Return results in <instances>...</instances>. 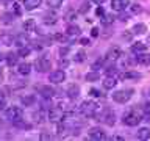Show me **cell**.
<instances>
[{"label":"cell","mask_w":150,"mask_h":141,"mask_svg":"<svg viewBox=\"0 0 150 141\" xmlns=\"http://www.w3.org/2000/svg\"><path fill=\"white\" fill-rule=\"evenodd\" d=\"M47 5L52 8V9H55V8H59L61 5H63V0H45Z\"/></svg>","instance_id":"obj_37"},{"label":"cell","mask_w":150,"mask_h":141,"mask_svg":"<svg viewBox=\"0 0 150 141\" xmlns=\"http://www.w3.org/2000/svg\"><path fill=\"white\" fill-rule=\"evenodd\" d=\"M136 138L141 140V141H145V140H150V129L149 127H141L136 133Z\"/></svg>","instance_id":"obj_20"},{"label":"cell","mask_w":150,"mask_h":141,"mask_svg":"<svg viewBox=\"0 0 150 141\" xmlns=\"http://www.w3.org/2000/svg\"><path fill=\"white\" fill-rule=\"evenodd\" d=\"M89 96H91V97H100L102 93L98 91L97 88H91V89H89Z\"/></svg>","instance_id":"obj_41"},{"label":"cell","mask_w":150,"mask_h":141,"mask_svg":"<svg viewBox=\"0 0 150 141\" xmlns=\"http://www.w3.org/2000/svg\"><path fill=\"white\" fill-rule=\"evenodd\" d=\"M98 110H100V105L94 100H84V102H81V105H80V113L86 118L96 116L98 113Z\"/></svg>","instance_id":"obj_2"},{"label":"cell","mask_w":150,"mask_h":141,"mask_svg":"<svg viewBox=\"0 0 150 141\" xmlns=\"http://www.w3.org/2000/svg\"><path fill=\"white\" fill-rule=\"evenodd\" d=\"M5 107H6V102H5L3 97H0V110H3Z\"/></svg>","instance_id":"obj_49"},{"label":"cell","mask_w":150,"mask_h":141,"mask_svg":"<svg viewBox=\"0 0 150 141\" xmlns=\"http://www.w3.org/2000/svg\"><path fill=\"white\" fill-rule=\"evenodd\" d=\"M122 58H124V56H122ZM136 63V58L134 60H131V58H124L122 60V66H124V68H130V66H133Z\"/></svg>","instance_id":"obj_39"},{"label":"cell","mask_w":150,"mask_h":141,"mask_svg":"<svg viewBox=\"0 0 150 141\" xmlns=\"http://www.w3.org/2000/svg\"><path fill=\"white\" fill-rule=\"evenodd\" d=\"M141 11H142V8H141L139 3H133V5L130 6V13H131V14H139Z\"/></svg>","instance_id":"obj_38"},{"label":"cell","mask_w":150,"mask_h":141,"mask_svg":"<svg viewBox=\"0 0 150 141\" xmlns=\"http://www.w3.org/2000/svg\"><path fill=\"white\" fill-rule=\"evenodd\" d=\"M131 31H133L134 35H144V33L147 31V25H145V24H136V25L131 28Z\"/></svg>","instance_id":"obj_27"},{"label":"cell","mask_w":150,"mask_h":141,"mask_svg":"<svg viewBox=\"0 0 150 141\" xmlns=\"http://www.w3.org/2000/svg\"><path fill=\"white\" fill-rule=\"evenodd\" d=\"M23 105H31V103H35V96H27L22 99Z\"/></svg>","instance_id":"obj_40"},{"label":"cell","mask_w":150,"mask_h":141,"mask_svg":"<svg viewBox=\"0 0 150 141\" xmlns=\"http://www.w3.org/2000/svg\"><path fill=\"white\" fill-rule=\"evenodd\" d=\"M84 80H86V82H98V80H100V74H98L97 70H91V72H88L84 75Z\"/></svg>","instance_id":"obj_26"},{"label":"cell","mask_w":150,"mask_h":141,"mask_svg":"<svg viewBox=\"0 0 150 141\" xmlns=\"http://www.w3.org/2000/svg\"><path fill=\"white\" fill-rule=\"evenodd\" d=\"M0 77H2V69H0Z\"/></svg>","instance_id":"obj_56"},{"label":"cell","mask_w":150,"mask_h":141,"mask_svg":"<svg viewBox=\"0 0 150 141\" xmlns=\"http://www.w3.org/2000/svg\"><path fill=\"white\" fill-rule=\"evenodd\" d=\"M92 3H96V5H102L103 2H106V0H91Z\"/></svg>","instance_id":"obj_52"},{"label":"cell","mask_w":150,"mask_h":141,"mask_svg":"<svg viewBox=\"0 0 150 141\" xmlns=\"http://www.w3.org/2000/svg\"><path fill=\"white\" fill-rule=\"evenodd\" d=\"M67 64H69V61H67V60H61V61H59V66H63V68H66Z\"/></svg>","instance_id":"obj_51"},{"label":"cell","mask_w":150,"mask_h":141,"mask_svg":"<svg viewBox=\"0 0 150 141\" xmlns=\"http://www.w3.org/2000/svg\"><path fill=\"white\" fill-rule=\"evenodd\" d=\"M64 19H66L67 22H72V21H75V19H77V13L72 11V9H69V11H66Z\"/></svg>","instance_id":"obj_35"},{"label":"cell","mask_w":150,"mask_h":141,"mask_svg":"<svg viewBox=\"0 0 150 141\" xmlns=\"http://www.w3.org/2000/svg\"><path fill=\"white\" fill-rule=\"evenodd\" d=\"M17 72L21 74V75H28L31 72V64H28V63H21L17 66Z\"/></svg>","instance_id":"obj_23"},{"label":"cell","mask_w":150,"mask_h":141,"mask_svg":"<svg viewBox=\"0 0 150 141\" xmlns=\"http://www.w3.org/2000/svg\"><path fill=\"white\" fill-rule=\"evenodd\" d=\"M39 138H41V140H50L52 136H50L49 133H41V136H39Z\"/></svg>","instance_id":"obj_50"},{"label":"cell","mask_w":150,"mask_h":141,"mask_svg":"<svg viewBox=\"0 0 150 141\" xmlns=\"http://www.w3.org/2000/svg\"><path fill=\"white\" fill-rule=\"evenodd\" d=\"M41 2L42 0H23V6L28 11H31V9H36L38 6H41Z\"/></svg>","instance_id":"obj_21"},{"label":"cell","mask_w":150,"mask_h":141,"mask_svg":"<svg viewBox=\"0 0 150 141\" xmlns=\"http://www.w3.org/2000/svg\"><path fill=\"white\" fill-rule=\"evenodd\" d=\"M133 89H119V91L112 93V100L116 103H127L133 96Z\"/></svg>","instance_id":"obj_3"},{"label":"cell","mask_w":150,"mask_h":141,"mask_svg":"<svg viewBox=\"0 0 150 141\" xmlns=\"http://www.w3.org/2000/svg\"><path fill=\"white\" fill-rule=\"evenodd\" d=\"M97 118H98V121H102V122H105V124H108V125H114V119H116V116H114V113H112L111 110H103L100 115H96Z\"/></svg>","instance_id":"obj_7"},{"label":"cell","mask_w":150,"mask_h":141,"mask_svg":"<svg viewBox=\"0 0 150 141\" xmlns=\"http://www.w3.org/2000/svg\"><path fill=\"white\" fill-rule=\"evenodd\" d=\"M96 13H97V16H100V17L103 16V14H105V11H103V8H102V6H98Z\"/></svg>","instance_id":"obj_48"},{"label":"cell","mask_w":150,"mask_h":141,"mask_svg":"<svg viewBox=\"0 0 150 141\" xmlns=\"http://www.w3.org/2000/svg\"><path fill=\"white\" fill-rule=\"evenodd\" d=\"M91 36H92V38H97V36H98V28H97V27H94L92 30H91Z\"/></svg>","instance_id":"obj_46"},{"label":"cell","mask_w":150,"mask_h":141,"mask_svg":"<svg viewBox=\"0 0 150 141\" xmlns=\"http://www.w3.org/2000/svg\"><path fill=\"white\" fill-rule=\"evenodd\" d=\"M53 39L58 41V42H63V44H66V42L70 41V38L67 33H56V35H53Z\"/></svg>","instance_id":"obj_28"},{"label":"cell","mask_w":150,"mask_h":141,"mask_svg":"<svg viewBox=\"0 0 150 141\" xmlns=\"http://www.w3.org/2000/svg\"><path fill=\"white\" fill-rule=\"evenodd\" d=\"M122 56H124V52H122L120 47H119V46H112L111 49L106 52L105 60L110 61V63H114V61H119Z\"/></svg>","instance_id":"obj_5"},{"label":"cell","mask_w":150,"mask_h":141,"mask_svg":"<svg viewBox=\"0 0 150 141\" xmlns=\"http://www.w3.org/2000/svg\"><path fill=\"white\" fill-rule=\"evenodd\" d=\"M103 63H105V58H98L96 63H92V64H91V69H92V70L102 69V68H103Z\"/></svg>","instance_id":"obj_36"},{"label":"cell","mask_w":150,"mask_h":141,"mask_svg":"<svg viewBox=\"0 0 150 141\" xmlns=\"http://www.w3.org/2000/svg\"><path fill=\"white\" fill-rule=\"evenodd\" d=\"M23 30H25L27 33H31L36 30V22L33 21V19H27L25 22H23Z\"/></svg>","instance_id":"obj_25"},{"label":"cell","mask_w":150,"mask_h":141,"mask_svg":"<svg viewBox=\"0 0 150 141\" xmlns=\"http://www.w3.org/2000/svg\"><path fill=\"white\" fill-rule=\"evenodd\" d=\"M21 116H22V108L17 107V105H11L5 110V118H6L8 121H14Z\"/></svg>","instance_id":"obj_6"},{"label":"cell","mask_w":150,"mask_h":141,"mask_svg":"<svg viewBox=\"0 0 150 141\" xmlns=\"http://www.w3.org/2000/svg\"><path fill=\"white\" fill-rule=\"evenodd\" d=\"M114 140H116V141H120V140H124V138H122V136H119V135H117V136H114Z\"/></svg>","instance_id":"obj_53"},{"label":"cell","mask_w":150,"mask_h":141,"mask_svg":"<svg viewBox=\"0 0 150 141\" xmlns=\"http://www.w3.org/2000/svg\"><path fill=\"white\" fill-rule=\"evenodd\" d=\"M66 80V72L61 69H56V70H52V72L49 74V82H52L53 85H59L63 83Z\"/></svg>","instance_id":"obj_8"},{"label":"cell","mask_w":150,"mask_h":141,"mask_svg":"<svg viewBox=\"0 0 150 141\" xmlns=\"http://www.w3.org/2000/svg\"><path fill=\"white\" fill-rule=\"evenodd\" d=\"M31 53V49L28 46H23V47H19V50H17V55L19 56H27V55H30Z\"/></svg>","instance_id":"obj_34"},{"label":"cell","mask_w":150,"mask_h":141,"mask_svg":"<svg viewBox=\"0 0 150 141\" xmlns=\"http://www.w3.org/2000/svg\"><path fill=\"white\" fill-rule=\"evenodd\" d=\"M89 138L91 140H96V141H103L106 140V132L102 129V127H92V129H89Z\"/></svg>","instance_id":"obj_9"},{"label":"cell","mask_w":150,"mask_h":141,"mask_svg":"<svg viewBox=\"0 0 150 141\" xmlns=\"http://www.w3.org/2000/svg\"><path fill=\"white\" fill-rule=\"evenodd\" d=\"M64 107H63V103H59L58 107H52L50 110H49V119L52 122H61V121H64Z\"/></svg>","instance_id":"obj_4"},{"label":"cell","mask_w":150,"mask_h":141,"mask_svg":"<svg viewBox=\"0 0 150 141\" xmlns=\"http://www.w3.org/2000/svg\"><path fill=\"white\" fill-rule=\"evenodd\" d=\"M142 111H139V110H130L128 113H125L124 116H122V122H124L125 125H128V127H134V125H138L141 121H142Z\"/></svg>","instance_id":"obj_1"},{"label":"cell","mask_w":150,"mask_h":141,"mask_svg":"<svg viewBox=\"0 0 150 141\" xmlns=\"http://www.w3.org/2000/svg\"><path fill=\"white\" fill-rule=\"evenodd\" d=\"M117 77H111V75H106L105 80H103V88L105 89H112V88H116V85H117Z\"/></svg>","instance_id":"obj_17"},{"label":"cell","mask_w":150,"mask_h":141,"mask_svg":"<svg viewBox=\"0 0 150 141\" xmlns=\"http://www.w3.org/2000/svg\"><path fill=\"white\" fill-rule=\"evenodd\" d=\"M13 17H14L13 13H3L2 14V24H3V25H9V24H13Z\"/></svg>","instance_id":"obj_30"},{"label":"cell","mask_w":150,"mask_h":141,"mask_svg":"<svg viewBox=\"0 0 150 141\" xmlns=\"http://www.w3.org/2000/svg\"><path fill=\"white\" fill-rule=\"evenodd\" d=\"M147 94H149V96H150V88H149V91H147Z\"/></svg>","instance_id":"obj_55"},{"label":"cell","mask_w":150,"mask_h":141,"mask_svg":"<svg viewBox=\"0 0 150 141\" xmlns=\"http://www.w3.org/2000/svg\"><path fill=\"white\" fill-rule=\"evenodd\" d=\"M67 53H69V44L66 46V47H61V49H59V55L63 56V58H64V56L67 55Z\"/></svg>","instance_id":"obj_44"},{"label":"cell","mask_w":150,"mask_h":141,"mask_svg":"<svg viewBox=\"0 0 150 141\" xmlns=\"http://www.w3.org/2000/svg\"><path fill=\"white\" fill-rule=\"evenodd\" d=\"M39 93H41V96L42 99H52L56 94L55 91V88L53 86H49V85H44V86H41L39 88Z\"/></svg>","instance_id":"obj_12"},{"label":"cell","mask_w":150,"mask_h":141,"mask_svg":"<svg viewBox=\"0 0 150 141\" xmlns=\"http://www.w3.org/2000/svg\"><path fill=\"white\" fill-rule=\"evenodd\" d=\"M119 78L120 80H139L142 78V74L136 72V70H127L124 74H119Z\"/></svg>","instance_id":"obj_13"},{"label":"cell","mask_w":150,"mask_h":141,"mask_svg":"<svg viewBox=\"0 0 150 141\" xmlns=\"http://www.w3.org/2000/svg\"><path fill=\"white\" fill-rule=\"evenodd\" d=\"M80 44L81 46H89V39L88 38H80Z\"/></svg>","instance_id":"obj_47"},{"label":"cell","mask_w":150,"mask_h":141,"mask_svg":"<svg viewBox=\"0 0 150 141\" xmlns=\"http://www.w3.org/2000/svg\"><path fill=\"white\" fill-rule=\"evenodd\" d=\"M14 44H16L17 47H23V46L30 44V39H28L27 35H19L17 38H14Z\"/></svg>","instance_id":"obj_22"},{"label":"cell","mask_w":150,"mask_h":141,"mask_svg":"<svg viewBox=\"0 0 150 141\" xmlns=\"http://www.w3.org/2000/svg\"><path fill=\"white\" fill-rule=\"evenodd\" d=\"M5 56H6L5 60H6V64H8V66H16V64H17V60H19V55H17V53L9 52V53L5 55Z\"/></svg>","instance_id":"obj_24"},{"label":"cell","mask_w":150,"mask_h":141,"mask_svg":"<svg viewBox=\"0 0 150 141\" xmlns=\"http://www.w3.org/2000/svg\"><path fill=\"white\" fill-rule=\"evenodd\" d=\"M56 21H58V17H56V14H55L53 11L45 13L44 16H42V22H44L45 25H55Z\"/></svg>","instance_id":"obj_16"},{"label":"cell","mask_w":150,"mask_h":141,"mask_svg":"<svg viewBox=\"0 0 150 141\" xmlns=\"http://www.w3.org/2000/svg\"><path fill=\"white\" fill-rule=\"evenodd\" d=\"M136 63L141 64V66H150V53H145V52L138 53V56H136Z\"/></svg>","instance_id":"obj_18"},{"label":"cell","mask_w":150,"mask_h":141,"mask_svg":"<svg viewBox=\"0 0 150 141\" xmlns=\"http://www.w3.org/2000/svg\"><path fill=\"white\" fill-rule=\"evenodd\" d=\"M133 35H134V33L131 31V30H127V31L122 33V38H124V39H127V41H131V38H133Z\"/></svg>","instance_id":"obj_42"},{"label":"cell","mask_w":150,"mask_h":141,"mask_svg":"<svg viewBox=\"0 0 150 141\" xmlns=\"http://www.w3.org/2000/svg\"><path fill=\"white\" fill-rule=\"evenodd\" d=\"M66 33L69 35L70 41H74L75 38L80 35V27H78V25H74V24H69L67 28H66Z\"/></svg>","instance_id":"obj_15"},{"label":"cell","mask_w":150,"mask_h":141,"mask_svg":"<svg viewBox=\"0 0 150 141\" xmlns=\"http://www.w3.org/2000/svg\"><path fill=\"white\" fill-rule=\"evenodd\" d=\"M145 49H147V44L145 42H142V41H138V42H133L131 44V52L133 53H142V52H145Z\"/></svg>","instance_id":"obj_19"},{"label":"cell","mask_w":150,"mask_h":141,"mask_svg":"<svg viewBox=\"0 0 150 141\" xmlns=\"http://www.w3.org/2000/svg\"><path fill=\"white\" fill-rule=\"evenodd\" d=\"M35 68L39 70V72H49V70L52 69V61H50L49 58H44V56H41V58L36 60Z\"/></svg>","instance_id":"obj_10"},{"label":"cell","mask_w":150,"mask_h":141,"mask_svg":"<svg viewBox=\"0 0 150 141\" xmlns=\"http://www.w3.org/2000/svg\"><path fill=\"white\" fill-rule=\"evenodd\" d=\"M88 11H89V2L83 3V5H81V8H80V13H88Z\"/></svg>","instance_id":"obj_45"},{"label":"cell","mask_w":150,"mask_h":141,"mask_svg":"<svg viewBox=\"0 0 150 141\" xmlns=\"http://www.w3.org/2000/svg\"><path fill=\"white\" fill-rule=\"evenodd\" d=\"M105 74L111 75V77H117L119 78V70H117L116 66H110V68H105Z\"/></svg>","instance_id":"obj_33"},{"label":"cell","mask_w":150,"mask_h":141,"mask_svg":"<svg viewBox=\"0 0 150 141\" xmlns=\"http://www.w3.org/2000/svg\"><path fill=\"white\" fill-rule=\"evenodd\" d=\"M13 6H14V8H13V9H14V13H13V14H14V16H21V14H22V9H21V5H19V3H14V5H13Z\"/></svg>","instance_id":"obj_43"},{"label":"cell","mask_w":150,"mask_h":141,"mask_svg":"<svg viewBox=\"0 0 150 141\" xmlns=\"http://www.w3.org/2000/svg\"><path fill=\"white\" fill-rule=\"evenodd\" d=\"M66 96H67L69 99H72V100H75V99H78V96H80V86L77 83H69V86H67V89H66Z\"/></svg>","instance_id":"obj_11"},{"label":"cell","mask_w":150,"mask_h":141,"mask_svg":"<svg viewBox=\"0 0 150 141\" xmlns=\"http://www.w3.org/2000/svg\"><path fill=\"white\" fill-rule=\"evenodd\" d=\"M114 16H112V14H103L102 16V19H100V22L103 24V25H111L112 22H114Z\"/></svg>","instance_id":"obj_31"},{"label":"cell","mask_w":150,"mask_h":141,"mask_svg":"<svg viewBox=\"0 0 150 141\" xmlns=\"http://www.w3.org/2000/svg\"><path fill=\"white\" fill-rule=\"evenodd\" d=\"M2 42L3 44H6V46H13L14 44V36L13 35H9V33H2Z\"/></svg>","instance_id":"obj_29"},{"label":"cell","mask_w":150,"mask_h":141,"mask_svg":"<svg viewBox=\"0 0 150 141\" xmlns=\"http://www.w3.org/2000/svg\"><path fill=\"white\" fill-rule=\"evenodd\" d=\"M5 60V55H2V53H0V61H3Z\"/></svg>","instance_id":"obj_54"},{"label":"cell","mask_w":150,"mask_h":141,"mask_svg":"<svg viewBox=\"0 0 150 141\" xmlns=\"http://www.w3.org/2000/svg\"><path fill=\"white\" fill-rule=\"evenodd\" d=\"M127 6H130L128 0H111V8L114 11H124Z\"/></svg>","instance_id":"obj_14"},{"label":"cell","mask_w":150,"mask_h":141,"mask_svg":"<svg viewBox=\"0 0 150 141\" xmlns=\"http://www.w3.org/2000/svg\"><path fill=\"white\" fill-rule=\"evenodd\" d=\"M84 60H86V52L84 50H78L77 53H75V56H74L75 63H83Z\"/></svg>","instance_id":"obj_32"}]
</instances>
